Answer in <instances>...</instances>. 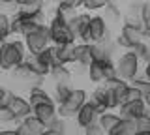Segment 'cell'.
Here are the masks:
<instances>
[{
  "label": "cell",
  "mask_w": 150,
  "mask_h": 135,
  "mask_svg": "<svg viewBox=\"0 0 150 135\" xmlns=\"http://www.w3.org/2000/svg\"><path fill=\"white\" fill-rule=\"evenodd\" d=\"M28 57L25 41L23 40H6L0 47V69L2 71H11L21 62H25Z\"/></svg>",
  "instance_id": "6da1fadb"
},
{
  "label": "cell",
  "mask_w": 150,
  "mask_h": 135,
  "mask_svg": "<svg viewBox=\"0 0 150 135\" xmlns=\"http://www.w3.org/2000/svg\"><path fill=\"white\" fill-rule=\"evenodd\" d=\"M86 100H88V92L84 90V88H73V90L69 92V96L66 98L62 103H58L56 113H58V116H62L66 120L75 118L77 111L86 103Z\"/></svg>",
  "instance_id": "7a4b0ae2"
},
{
  "label": "cell",
  "mask_w": 150,
  "mask_h": 135,
  "mask_svg": "<svg viewBox=\"0 0 150 135\" xmlns=\"http://www.w3.org/2000/svg\"><path fill=\"white\" fill-rule=\"evenodd\" d=\"M115 68H116V75L124 81H131L133 77L139 75L141 71V60L137 58V54L133 51H124L118 58L115 60Z\"/></svg>",
  "instance_id": "3957f363"
},
{
  "label": "cell",
  "mask_w": 150,
  "mask_h": 135,
  "mask_svg": "<svg viewBox=\"0 0 150 135\" xmlns=\"http://www.w3.org/2000/svg\"><path fill=\"white\" fill-rule=\"evenodd\" d=\"M23 41H25V47L28 54H38L41 51H45L51 43V34H49V26L47 25H40L36 30L28 32L26 36H23Z\"/></svg>",
  "instance_id": "277c9868"
},
{
  "label": "cell",
  "mask_w": 150,
  "mask_h": 135,
  "mask_svg": "<svg viewBox=\"0 0 150 135\" xmlns=\"http://www.w3.org/2000/svg\"><path fill=\"white\" fill-rule=\"evenodd\" d=\"M47 26H49V34H51V43L53 45H64V43H75V36L71 28H69L68 23H64L62 19H58V17H51L49 23H47Z\"/></svg>",
  "instance_id": "5b68a950"
},
{
  "label": "cell",
  "mask_w": 150,
  "mask_h": 135,
  "mask_svg": "<svg viewBox=\"0 0 150 135\" xmlns=\"http://www.w3.org/2000/svg\"><path fill=\"white\" fill-rule=\"evenodd\" d=\"M112 38L111 28L107 26V23L103 21L101 15H92L90 23H88V30L86 36L83 38V43H98L101 40H109Z\"/></svg>",
  "instance_id": "8992f818"
},
{
  "label": "cell",
  "mask_w": 150,
  "mask_h": 135,
  "mask_svg": "<svg viewBox=\"0 0 150 135\" xmlns=\"http://www.w3.org/2000/svg\"><path fill=\"white\" fill-rule=\"evenodd\" d=\"M144 38V30L143 28H137V26H129V25H122L118 34L115 36V41L120 49L124 51H129L133 49L137 43H141Z\"/></svg>",
  "instance_id": "52a82bcc"
},
{
  "label": "cell",
  "mask_w": 150,
  "mask_h": 135,
  "mask_svg": "<svg viewBox=\"0 0 150 135\" xmlns=\"http://www.w3.org/2000/svg\"><path fill=\"white\" fill-rule=\"evenodd\" d=\"M90 47H92L94 60H98V62H107V60L115 58V53H116V49H118V45H116L115 38H109V40L98 41V43H90Z\"/></svg>",
  "instance_id": "ba28073f"
},
{
  "label": "cell",
  "mask_w": 150,
  "mask_h": 135,
  "mask_svg": "<svg viewBox=\"0 0 150 135\" xmlns=\"http://www.w3.org/2000/svg\"><path fill=\"white\" fill-rule=\"evenodd\" d=\"M38 26H40V23H36L32 17H25V15H21V13H13L11 15V36L23 38L28 32L36 30Z\"/></svg>",
  "instance_id": "9c48e42d"
},
{
  "label": "cell",
  "mask_w": 150,
  "mask_h": 135,
  "mask_svg": "<svg viewBox=\"0 0 150 135\" xmlns=\"http://www.w3.org/2000/svg\"><path fill=\"white\" fill-rule=\"evenodd\" d=\"M45 129H47V126L41 120H38L34 115H30L26 118H23L21 122H17L15 131L17 135H41Z\"/></svg>",
  "instance_id": "30bf717a"
},
{
  "label": "cell",
  "mask_w": 150,
  "mask_h": 135,
  "mask_svg": "<svg viewBox=\"0 0 150 135\" xmlns=\"http://www.w3.org/2000/svg\"><path fill=\"white\" fill-rule=\"evenodd\" d=\"M118 109H120L122 118H131V120H137L141 115L148 113V107H146L143 98H141V100H135V101H126V103H122Z\"/></svg>",
  "instance_id": "8fae6325"
},
{
  "label": "cell",
  "mask_w": 150,
  "mask_h": 135,
  "mask_svg": "<svg viewBox=\"0 0 150 135\" xmlns=\"http://www.w3.org/2000/svg\"><path fill=\"white\" fill-rule=\"evenodd\" d=\"M98 116H100V111L94 107L90 101L86 100V103H84L81 109L77 111V115H75V122H77L79 128H86V126H90L94 122H98Z\"/></svg>",
  "instance_id": "7c38bea8"
},
{
  "label": "cell",
  "mask_w": 150,
  "mask_h": 135,
  "mask_svg": "<svg viewBox=\"0 0 150 135\" xmlns=\"http://www.w3.org/2000/svg\"><path fill=\"white\" fill-rule=\"evenodd\" d=\"M90 11H79L77 15L73 17L71 21L68 23L69 25V28H71L73 32V36H75V40H79V41H83V38L86 36V30H88V23H90Z\"/></svg>",
  "instance_id": "4fadbf2b"
},
{
  "label": "cell",
  "mask_w": 150,
  "mask_h": 135,
  "mask_svg": "<svg viewBox=\"0 0 150 135\" xmlns=\"http://www.w3.org/2000/svg\"><path fill=\"white\" fill-rule=\"evenodd\" d=\"M56 107H58V105H56V101H47V103H41V105L32 107V115L47 126L49 122H53L56 116H58V113H56Z\"/></svg>",
  "instance_id": "5bb4252c"
},
{
  "label": "cell",
  "mask_w": 150,
  "mask_h": 135,
  "mask_svg": "<svg viewBox=\"0 0 150 135\" xmlns=\"http://www.w3.org/2000/svg\"><path fill=\"white\" fill-rule=\"evenodd\" d=\"M9 109L13 111V115L17 116V120H19V122H21L23 118H26V116H30V115H32V105H30V101H28V98H25V96H19V94L13 96Z\"/></svg>",
  "instance_id": "9a60e30c"
},
{
  "label": "cell",
  "mask_w": 150,
  "mask_h": 135,
  "mask_svg": "<svg viewBox=\"0 0 150 135\" xmlns=\"http://www.w3.org/2000/svg\"><path fill=\"white\" fill-rule=\"evenodd\" d=\"M101 17H103V21L107 23L109 28H112V26H116V25L122 26V11H120V8H118V2L109 0V4L103 8Z\"/></svg>",
  "instance_id": "2e32d148"
},
{
  "label": "cell",
  "mask_w": 150,
  "mask_h": 135,
  "mask_svg": "<svg viewBox=\"0 0 150 135\" xmlns=\"http://www.w3.org/2000/svg\"><path fill=\"white\" fill-rule=\"evenodd\" d=\"M73 62H79L83 66H90L94 62V57H92V47L90 43H83V41H75L73 45Z\"/></svg>",
  "instance_id": "e0dca14e"
},
{
  "label": "cell",
  "mask_w": 150,
  "mask_h": 135,
  "mask_svg": "<svg viewBox=\"0 0 150 135\" xmlns=\"http://www.w3.org/2000/svg\"><path fill=\"white\" fill-rule=\"evenodd\" d=\"M28 101H30L32 107H36V105L47 103V101H54V100H53V94L47 92L43 86H36V88L28 90Z\"/></svg>",
  "instance_id": "ac0fdd59"
},
{
  "label": "cell",
  "mask_w": 150,
  "mask_h": 135,
  "mask_svg": "<svg viewBox=\"0 0 150 135\" xmlns=\"http://www.w3.org/2000/svg\"><path fill=\"white\" fill-rule=\"evenodd\" d=\"M107 135H137V124L131 118H120V122Z\"/></svg>",
  "instance_id": "d6986e66"
},
{
  "label": "cell",
  "mask_w": 150,
  "mask_h": 135,
  "mask_svg": "<svg viewBox=\"0 0 150 135\" xmlns=\"http://www.w3.org/2000/svg\"><path fill=\"white\" fill-rule=\"evenodd\" d=\"M86 77H88L90 83H94V85H101V83L105 81V66H103V62L94 60L86 69Z\"/></svg>",
  "instance_id": "ffe728a7"
},
{
  "label": "cell",
  "mask_w": 150,
  "mask_h": 135,
  "mask_svg": "<svg viewBox=\"0 0 150 135\" xmlns=\"http://www.w3.org/2000/svg\"><path fill=\"white\" fill-rule=\"evenodd\" d=\"M77 13H79L77 8L69 6V4H66V2H60V4H56V6H53V15L58 17V19H62L64 23H69Z\"/></svg>",
  "instance_id": "44dd1931"
},
{
  "label": "cell",
  "mask_w": 150,
  "mask_h": 135,
  "mask_svg": "<svg viewBox=\"0 0 150 135\" xmlns=\"http://www.w3.org/2000/svg\"><path fill=\"white\" fill-rule=\"evenodd\" d=\"M73 45L75 43H64V45H54V53L60 64L69 66L73 62Z\"/></svg>",
  "instance_id": "7402d4cb"
},
{
  "label": "cell",
  "mask_w": 150,
  "mask_h": 135,
  "mask_svg": "<svg viewBox=\"0 0 150 135\" xmlns=\"http://www.w3.org/2000/svg\"><path fill=\"white\" fill-rule=\"evenodd\" d=\"M120 118H122V116H120V115H116V113H111V111H103V113H100V116H98V124H100L101 128L105 129L107 133H109L111 129L120 122Z\"/></svg>",
  "instance_id": "603a6c76"
},
{
  "label": "cell",
  "mask_w": 150,
  "mask_h": 135,
  "mask_svg": "<svg viewBox=\"0 0 150 135\" xmlns=\"http://www.w3.org/2000/svg\"><path fill=\"white\" fill-rule=\"evenodd\" d=\"M49 77L53 79V83H71L73 79V73L68 66H56V68H51V73Z\"/></svg>",
  "instance_id": "cb8c5ba5"
},
{
  "label": "cell",
  "mask_w": 150,
  "mask_h": 135,
  "mask_svg": "<svg viewBox=\"0 0 150 135\" xmlns=\"http://www.w3.org/2000/svg\"><path fill=\"white\" fill-rule=\"evenodd\" d=\"M26 62H28V66L34 69L38 75H41V77H49L51 68L47 66L45 62H41V60L38 58V54H28V57H26Z\"/></svg>",
  "instance_id": "d4e9b609"
},
{
  "label": "cell",
  "mask_w": 150,
  "mask_h": 135,
  "mask_svg": "<svg viewBox=\"0 0 150 135\" xmlns=\"http://www.w3.org/2000/svg\"><path fill=\"white\" fill-rule=\"evenodd\" d=\"M73 90L71 83H54V88H53V100L56 101V105L62 103L66 98L69 96V92Z\"/></svg>",
  "instance_id": "484cf974"
},
{
  "label": "cell",
  "mask_w": 150,
  "mask_h": 135,
  "mask_svg": "<svg viewBox=\"0 0 150 135\" xmlns=\"http://www.w3.org/2000/svg\"><path fill=\"white\" fill-rule=\"evenodd\" d=\"M131 51L137 54V58H139L143 64H146L148 60H150V41H146L144 38H143V41H141V43H137Z\"/></svg>",
  "instance_id": "4316f807"
},
{
  "label": "cell",
  "mask_w": 150,
  "mask_h": 135,
  "mask_svg": "<svg viewBox=\"0 0 150 135\" xmlns=\"http://www.w3.org/2000/svg\"><path fill=\"white\" fill-rule=\"evenodd\" d=\"M129 85L133 86V88H137L139 94L143 96V98L150 94V81H148V79L144 77V75H143V77H139V75H137V77H133V79L129 81Z\"/></svg>",
  "instance_id": "83f0119b"
},
{
  "label": "cell",
  "mask_w": 150,
  "mask_h": 135,
  "mask_svg": "<svg viewBox=\"0 0 150 135\" xmlns=\"http://www.w3.org/2000/svg\"><path fill=\"white\" fill-rule=\"evenodd\" d=\"M11 36V15L0 13V38H9Z\"/></svg>",
  "instance_id": "f1b7e54d"
},
{
  "label": "cell",
  "mask_w": 150,
  "mask_h": 135,
  "mask_svg": "<svg viewBox=\"0 0 150 135\" xmlns=\"http://www.w3.org/2000/svg\"><path fill=\"white\" fill-rule=\"evenodd\" d=\"M135 124H137V133L139 135H150V113L141 115L139 118L135 120Z\"/></svg>",
  "instance_id": "f546056e"
},
{
  "label": "cell",
  "mask_w": 150,
  "mask_h": 135,
  "mask_svg": "<svg viewBox=\"0 0 150 135\" xmlns=\"http://www.w3.org/2000/svg\"><path fill=\"white\" fill-rule=\"evenodd\" d=\"M47 129H53V131L60 133V135H66V131H68V124H66V118H62V116H56L53 122L47 124Z\"/></svg>",
  "instance_id": "4dcf8cb0"
},
{
  "label": "cell",
  "mask_w": 150,
  "mask_h": 135,
  "mask_svg": "<svg viewBox=\"0 0 150 135\" xmlns=\"http://www.w3.org/2000/svg\"><path fill=\"white\" fill-rule=\"evenodd\" d=\"M13 96H15V92H11L6 86H0V109H8L11 105Z\"/></svg>",
  "instance_id": "1f68e13d"
},
{
  "label": "cell",
  "mask_w": 150,
  "mask_h": 135,
  "mask_svg": "<svg viewBox=\"0 0 150 135\" xmlns=\"http://www.w3.org/2000/svg\"><path fill=\"white\" fill-rule=\"evenodd\" d=\"M19 10V0H0V13L13 15Z\"/></svg>",
  "instance_id": "d6a6232c"
},
{
  "label": "cell",
  "mask_w": 150,
  "mask_h": 135,
  "mask_svg": "<svg viewBox=\"0 0 150 135\" xmlns=\"http://www.w3.org/2000/svg\"><path fill=\"white\" fill-rule=\"evenodd\" d=\"M107 4H109V0H84L83 8L84 11H98V10H103Z\"/></svg>",
  "instance_id": "836d02e7"
},
{
  "label": "cell",
  "mask_w": 150,
  "mask_h": 135,
  "mask_svg": "<svg viewBox=\"0 0 150 135\" xmlns=\"http://www.w3.org/2000/svg\"><path fill=\"white\" fill-rule=\"evenodd\" d=\"M15 122H19V120L9 107L8 109H0V124L4 126V124H15Z\"/></svg>",
  "instance_id": "e575fe53"
},
{
  "label": "cell",
  "mask_w": 150,
  "mask_h": 135,
  "mask_svg": "<svg viewBox=\"0 0 150 135\" xmlns=\"http://www.w3.org/2000/svg\"><path fill=\"white\" fill-rule=\"evenodd\" d=\"M141 98H143V96H141L139 94V90H137V88H133V86H128V88H126V92H124V98H122V103H126V101H135V100H141ZM120 103V105H122Z\"/></svg>",
  "instance_id": "d590c367"
},
{
  "label": "cell",
  "mask_w": 150,
  "mask_h": 135,
  "mask_svg": "<svg viewBox=\"0 0 150 135\" xmlns=\"http://www.w3.org/2000/svg\"><path fill=\"white\" fill-rule=\"evenodd\" d=\"M141 17H143V30L144 32H150V2H144Z\"/></svg>",
  "instance_id": "8d00e7d4"
},
{
  "label": "cell",
  "mask_w": 150,
  "mask_h": 135,
  "mask_svg": "<svg viewBox=\"0 0 150 135\" xmlns=\"http://www.w3.org/2000/svg\"><path fill=\"white\" fill-rule=\"evenodd\" d=\"M84 135H107V131L98 122H94V124H90V126L84 128Z\"/></svg>",
  "instance_id": "74e56055"
},
{
  "label": "cell",
  "mask_w": 150,
  "mask_h": 135,
  "mask_svg": "<svg viewBox=\"0 0 150 135\" xmlns=\"http://www.w3.org/2000/svg\"><path fill=\"white\" fill-rule=\"evenodd\" d=\"M32 4H45V0H19V6H32Z\"/></svg>",
  "instance_id": "f35d334b"
},
{
  "label": "cell",
  "mask_w": 150,
  "mask_h": 135,
  "mask_svg": "<svg viewBox=\"0 0 150 135\" xmlns=\"http://www.w3.org/2000/svg\"><path fill=\"white\" fill-rule=\"evenodd\" d=\"M62 2H66V4H69V6H73V8H83V4H84V0H62Z\"/></svg>",
  "instance_id": "ab89813d"
},
{
  "label": "cell",
  "mask_w": 150,
  "mask_h": 135,
  "mask_svg": "<svg viewBox=\"0 0 150 135\" xmlns=\"http://www.w3.org/2000/svg\"><path fill=\"white\" fill-rule=\"evenodd\" d=\"M143 75H144V77H146L148 81H150V60H148L146 64H144V69H143Z\"/></svg>",
  "instance_id": "60d3db41"
},
{
  "label": "cell",
  "mask_w": 150,
  "mask_h": 135,
  "mask_svg": "<svg viewBox=\"0 0 150 135\" xmlns=\"http://www.w3.org/2000/svg\"><path fill=\"white\" fill-rule=\"evenodd\" d=\"M0 135H17V131H15V129H4V128H2Z\"/></svg>",
  "instance_id": "b9f144b4"
},
{
  "label": "cell",
  "mask_w": 150,
  "mask_h": 135,
  "mask_svg": "<svg viewBox=\"0 0 150 135\" xmlns=\"http://www.w3.org/2000/svg\"><path fill=\"white\" fill-rule=\"evenodd\" d=\"M41 135H60V133H56V131H53V129H45Z\"/></svg>",
  "instance_id": "7bdbcfd3"
},
{
  "label": "cell",
  "mask_w": 150,
  "mask_h": 135,
  "mask_svg": "<svg viewBox=\"0 0 150 135\" xmlns=\"http://www.w3.org/2000/svg\"><path fill=\"white\" fill-rule=\"evenodd\" d=\"M143 100H144V103H146V107H150V94H148V96H144Z\"/></svg>",
  "instance_id": "ee69618b"
},
{
  "label": "cell",
  "mask_w": 150,
  "mask_h": 135,
  "mask_svg": "<svg viewBox=\"0 0 150 135\" xmlns=\"http://www.w3.org/2000/svg\"><path fill=\"white\" fill-rule=\"evenodd\" d=\"M47 2H51V4H53V6H56V4H60V2H62V0H47Z\"/></svg>",
  "instance_id": "f6af8a7d"
},
{
  "label": "cell",
  "mask_w": 150,
  "mask_h": 135,
  "mask_svg": "<svg viewBox=\"0 0 150 135\" xmlns=\"http://www.w3.org/2000/svg\"><path fill=\"white\" fill-rule=\"evenodd\" d=\"M4 41H6V38H0V47L4 45Z\"/></svg>",
  "instance_id": "bcb514c9"
},
{
  "label": "cell",
  "mask_w": 150,
  "mask_h": 135,
  "mask_svg": "<svg viewBox=\"0 0 150 135\" xmlns=\"http://www.w3.org/2000/svg\"><path fill=\"white\" fill-rule=\"evenodd\" d=\"M2 73H4V71H2V69H0V77H2Z\"/></svg>",
  "instance_id": "7dc6e473"
},
{
  "label": "cell",
  "mask_w": 150,
  "mask_h": 135,
  "mask_svg": "<svg viewBox=\"0 0 150 135\" xmlns=\"http://www.w3.org/2000/svg\"><path fill=\"white\" fill-rule=\"evenodd\" d=\"M0 131H2V124H0Z\"/></svg>",
  "instance_id": "c3c4849f"
}]
</instances>
